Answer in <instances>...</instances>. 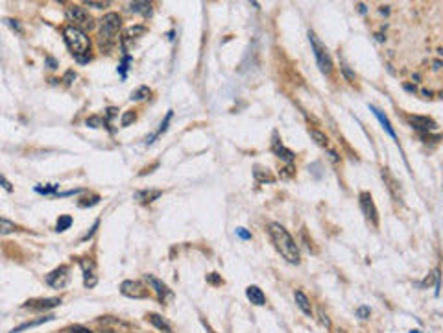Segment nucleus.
<instances>
[{
  "label": "nucleus",
  "instance_id": "1",
  "mask_svg": "<svg viewBox=\"0 0 443 333\" xmlns=\"http://www.w3.org/2000/svg\"><path fill=\"white\" fill-rule=\"evenodd\" d=\"M268 231H270V237H272L273 244L277 248V252L283 256L288 263L292 265H297L301 261V256H299V248L295 244V241L292 239L288 231L284 230L283 226L279 224V222H272V224L268 226Z\"/></svg>",
  "mask_w": 443,
  "mask_h": 333
},
{
  "label": "nucleus",
  "instance_id": "2",
  "mask_svg": "<svg viewBox=\"0 0 443 333\" xmlns=\"http://www.w3.org/2000/svg\"><path fill=\"white\" fill-rule=\"evenodd\" d=\"M63 37L67 43L68 50L72 52V56L80 63H87L91 56H89V48H91V41L87 37V34L80 28H74V26H67L63 30Z\"/></svg>",
  "mask_w": 443,
  "mask_h": 333
},
{
  "label": "nucleus",
  "instance_id": "3",
  "mask_svg": "<svg viewBox=\"0 0 443 333\" xmlns=\"http://www.w3.org/2000/svg\"><path fill=\"white\" fill-rule=\"evenodd\" d=\"M120 26H122V21L117 13H107L102 19V28H100V46H102V50H109L115 45Z\"/></svg>",
  "mask_w": 443,
  "mask_h": 333
},
{
  "label": "nucleus",
  "instance_id": "4",
  "mask_svg": "<svg viewBox=\"0 0 443 333\" xmlns=\"http://www.w3.org/2000/svg\"><path fill=\"white\" fill-rule=\"evenodd\" d=\"M308 39H310V43H312L314 56H316V61H318V65H319V70H321L323 74H330V72H333V59H330L327 48L319 43L318 37L314 35V32H308Z\"/></svg>",
  "mask_w": 443,
  "mask_h": 333
},
{
  "label": "nucleus",
  "instance_id": "5",
  "mask_svg": "<svg viewBox=\"0 0 443 333\" xmlns=\"http://www.w3.org/2000/svg\"><path fill=\"white\" fill-rule=\"evenodd\" d=\"M67 19L72 23L74 28H80V30H91L92 26H94V23H92V17L89 15V12H87L85 8H81V6H70L67 10Z\"/></svg>",
  "mask_w": 443,
  "mask_h": 333
},
{
  "label": "nucleus",
  "instance_id": "6",
  "mask_svg": "<svg viewBox=\"0 0 443 333\" xmlns=\"http://www.w3.org/2000/svg\"><path fill=\"white\" fill-rule=\"evenodd\" d=\"M360 207H362V213L366 215V218H368L369 222L373 226L379 224V211H377V207H375V202H373V198H371V195L369 193H360Z\"/></svg>",
  "mask_w": 443,
  "mask_h": 333
},
{
  "label": "nucleus",
  "instance_id": "7",
  "mask_svg": "<svg viewBox=\"0 0 443 333\" xmlns=\"http://www.w3.org/2000/svg\"><path fill=\"white\" fill-rule=\"evenodd\" d=\"M68 272H70V269H68L67 265H61L59 269L52 270L50 274L46 276V283L54 289H63L68 283V280H70V274H68Z\"/></svg>",
  "mask_w": 443,
  "mask_h": 333
},
{
  "label": "nucleus",
  "instance_id": "8",
  "mask_svg": "<svg viewBox=\"0 0 443 333\" xmlns=\"http://www.w3.org/2000/svg\"><path fill=\"white\" fill-rule=\"evenodd\" d=\"M120 293L128 296V298H148V289L142 285L141 282H133V280H126L120 285Z\"/></svg>",
  "mask_w": 443,
  "mask_h": 333
},
{
  "label": "nucleus",
  "instance_id": "9",
  "mask_svg": "<svg viewBox=\"0 0 443 333\" xmlns=\"http://www.w3.org/2000/svg\"><path fill=\"white\" fill-rule=\"evenodd\" d=\"M408 122L412 124L414 130L417 132H423V133H428V132H434L437 130V122L430 117H421V115H410L408 117Z\"/></svg>",
  "mask_w": 443,
  "mask_h": 333
},
{
  "label": "nucleus",
  "instance_id": "10",
  "mask_svg": "<svg viewBox=\"0 0 443 333\" xmlns=\"http://www.w3.org/2000/svg\"><path fill=\"white\" fill-rule=\"evenodd\" d=\"M61 304L59 298H37V300H28L24 307L26 309H34V311H45V309H52L56 305Z\"/></svg>",
  "mask_w": 443,
  "mask_h": 333
},
{
  "label": "nucleus",
  "instance_id": "11",
  "mask_svg": "<svg viewBox=\"0 0 443 333\" xmlns=\"http://www.w3.org/2000/svg\"><path fill=\"white\" fill-rule=\"evenodd\" d=\"M146 282L152 285V289H155V293L159 294V298L163 300V302H165V300H168V298H172V291L166 287V285L161 282V280L154 278L152 274H146Z\"/></svg>",
  "mask_w": 443,
  "mask_h": 333
},
{
  "label": "nucleus",
  "instance_id": "12",
  "mask_svg": "<svg viewBox=\"0 0 443 333\" xmlns=\"http://www.w3.org/2000/svg\"><path fill=\"white\" fill-rule=\"evenodd\" d=\"M81 269H83V278H85V287H94L96 285V276H94V263L89 259H81Z\"/></svg>",
  "mask_w": 443,
  "mask_h": 333
},
{
  "label": "nucleus",
  "instance_id": "13",
  "mask_svg": "<svg viewBox=\"0 0 443 333\" xmlns=\"http://www.w3.org/2000/svg\"><path fill=\"white\" fill-rule=\"evenodd\" d=\"M369 109H371V111H373V115H375L377 119H379V122H381L382 128H384V132H386L388 135H390V137H392V139H397V133H395V130H393L392 124H390V121H388V117L384 115V113H382L381 109L375 108V106H369Z\"/></svg>",
  "mask_w": 443,
  "mask_h": 333
},
{
  "label": "nucleus",
  "instance_id": "14",
  "mask_svg": "<svg viewBox=\"0 0 443 333\" xmlns=\"http://www.w3.org/2000/svg\"><path fill=\"white\" fill-rule=\"evenodd\" d=\"M246 296L250 298L251 304H255V305H264V304H266V296H264V293H262L257 285H250V287L246 289Z\"/></svg>",
  "mask_w": 443,
  "mask_h": 333
},
{
  "label": "nucleus",
  "instance_id": "15",
  "mask_svg": "<svg viewBox=\"0 0 443 333\" xmlns=\"http://www.w3.org/2000/svg\"><path fill=\"white\" fill-rule=\"evenodd\" d=\"M273 154L277 155V157H281V159L283 161H286V163H292V161L295 159V154L294 152H292V150H288V148H284L283 144L279 143V141H275V143H273Z\"/></svg>",
  "mask_w": 443,
  "mask_h": 333
},
{
  "label": "nucleus",
  "instance_id": "16",
  "mask_svg": "<svg viewBox=\"0 0 443 333\" xmlns=\"http://www.w3.org/2000/svg\"><path fill=\"white\" fill-rule=\"evenodd\" d=\"M294 298H295V304H297V307L305 313L307 316L312 315V307H310V302H308V298L305 296V293L303 291H295L294 293Z\"/></svg>",
  "mask_w": 443,
  "mask_h": 333
},
{
  "label": "nucleus",
  "instance_id": "17",
  "mask_svg": "<svg viewBox=\"0 0 443 333\" xmlns=\"http://www.w3.org/2000/svg\"><path fill=\"white\" fill-rule=\"evenodd\" d=\"M161 195H163V191H139V193H135V198L141 200L142 204H150V202L157 200Z\"/></svg>",
  "mask_w": 443,
  "mask_h": 333
},
{
  "label": "nucleus",
  "instance_id": "18",
  "mask_svg": "<svg viewBox=\"0 0 443 333\" xmlns=\"http://www.w3.org/2000/svg\"><path fill=\"white\" fill-rule=\"evenodd\" d=\"M148 318H150V322H152V324H154V326L157 327V329H161V331H165V333H172L170 324H168V322H166L165 318H163V316H159V315H155V313H152V315H148Z\"/></svg>",
  "mask_w": 443,
  "mask_h": 333
},
{
  "label": "nucleus",
  "instance_id": "19",
  "mask_svg": "<svg viewBox=\"0 0 443 333\" xmlns=\"http://www.w3.org/2000/svg\"><path fill=\"white\" fill-rule=\"evenodd\" d=\"M130 10L133 13H142L144 17H148L152 13V4L150 2H131Z\"/></svg>",
  "mask_w": 443,
  "mask_h": 333
},
{
  "label": "nucleus",
  "instance_id": "20",
  "mask_svg": "<svg viewBox=\"0 0 443 333\" xmlns=\"http://www.w3.org/2000/svg\"><path fill=\"white\" fill-rule=\"evenodd\" d=\"M172 115H174L172 111H168V113H166L165 121L161 122V128H159V130H157V132L154 133V135H152V137L146 139V144H152V143H154V139H155V137H159L161 133H165V132H166V128H168V124H170V121H172Z\"/></svg>",
  "mask_w": 443,
  "mask_h": 333
},
{
  "label": "nucleus",
  "instance_id": "21",
  "mask_svg": "<svg viewBox=\"0 0 443 333\" xmlns=\"http://www.w3.org/2000/svg\"><path fill=\"white\" fill-rule=\"evenodd\" d=\"M308 133H310V137H312L314 141H316V144H319V146H327V144H329V139H327L325 133L318 132V130H314V128H310Z\"/></svg>",
  "mask_w": 443,
  "mask_h": 333
},
{
  "label": "nucleus",
  "instance_id": "22",
  "mask_svg": "<svg viewBox=\"0 0 443 333\" xmlns=\"http://www.w3.org/2000/svg\"><path fill=\"white\" fill-rule=\"evenodd\" d=\"M48 320H54V316H45V318H39V320H34V322H26V324H21L19 327H15L12 333H19V331H23V329H28V327H35V326H39V324H43V322H48Z\"/></svg>",
  "mask_w": 443,
  "mask_h": 333
},
{
  "label": "nucleus",
  "instance_id": "23",
  "mask_svg": "<svg viewBox=\"0 0 443 333\" xmlns=\"http://www.w3.org/2000/svg\"><path fill=\"white\" fill-rule=\"evenodd\" d=\"M72 224V217L70 215H61V217L57 218V224H56V231H65L70 228Z\"/></svg>",
  "mask_w": 443,
  "mask_h": 333
},
{
  "label": "nucleus",
  "instance_id": "24",
  "mask_svg": "<svg viewBox=\"0 0 443 333\" xmlns=\"http://www.w3.org/2000/svg\"><path fill=\"white\" fill-rule=\"evenodd\" d=\"M262 169L261 166H255V171H253V176H255V180H259V182H273V176L270 173H261Z\"/></svg>",
  "mask_w": 443,
  "mask_h": 333
},
{
  "label": "nucleus",
  "instance_id": "25",
  "mask_svg": "<svg viewBox=\"0 0 443 333\" xmlns=\"http://www.w3.org/2000/svg\"><path fill=\"white\" fill-rule=\"evenodd\" d=\"M131 61H133V59H131L130 56H128V54H124V58H122V63L119 65V74H120V78H122V80H126V72H128V65H130Z\"/></svg>",
  "mask_w": 443,
  "mask_h": 333
},
{
  "label": "nucleus",
  "instance_id": "26",
  "mask_svg": "<svg viewBox=\"0 0 443 333\" xmlns=\"http://www.w3.org/2000/svg\"><path fill=\"white\" fill-rule=\"evenodd\" d=\"M0 222H2V235H8V233H12V231L17 230V226L12 224V222H10L8 218H2Z\"/></svg>",
  "mask_w": 443,
  "mask_h": 333
},
{
  "label": "nucleus",
  "instance_id": "27",
  "mask_svg": "<svg viewBox=\"0 0 443 333\" xmlns=\"http://www.w3.org/2000/svg\"><path fill=\"white\" fill-rule=\"evenodd\" d=\"M148 95H150V89H148V87H141V89H137V91L131 95V100H144Z\"/></svg>",
  "mask_w": 443,
  "mask_h": 333
},
{
  "label": "nucleus",
  "instance_id": "28",
  "mask_svg": "<svg viewBox=\"0 0 443 333\" xmlns=\"http://www.w3.org/2000/svg\"><path fill=\"white\" fill-rule=\"evenodd\" d=\"M35 191L41 193V195H57V185H48V187H41V185H37Z\"/></svg>",
  "mask_w": 443,
  "mask_h": 333
},
{
  "label": "nucleus",
  "instance_id": "29",
  "mask_svg": "<svg viewBox=\"0 0 443 333\" xmlns=\"http://www.w3.org/2000/svg\"><path fill=\"white\" fill-rule=\"evenodd\" d=\"M135 121V113H133V111H128V113H124V117H122V122H120V124H122V126H130V122H133Z\"/></svg>",
  "mask_w": 443,
  "mask_h": 333
},
{
  "label": "nucleus",
  "instance_id": "30",
  "mask_svg": "<svg viewBox=\"0 0 443 333\" xmlns=\"http://www.w3.org/2000/svg\"><path fill=\"white\" fill-rule=\"evenodd\" d=\"M85 202H80V207H87V206H94V204H98L100 202V196L98 195H92V198L89 200V198H83Z\"/></svg>",
  "mask_w": 443,
  "mask_h": 333
},
{
  "label": "nucleus",
  "instance_id": "31",
  "mask_svg": "<svg viewBox=\"0 0 443 333\" xmlns=\"http://www.w3.org/2000/svg\"><path fill=\"white\" fill-rule=\"evenodd\" d=\"M235 233H237V235L240 237V239H244V241H248V239H251V233L248 230H246V228H237V230H235Z\"/></svg>",
  "mask_w": 443,
  "mask_h": 333
},
{
  "label": "nucleus",
  "instance_id": "32",
  "mask_svg": "<svg viewBox=\"0 0 443 333\" xmlns=\"http://www.w3.org/2000/svg\"><path fill=\"white\" fill-rule=\"evenodd\" d=\"M85 6H91V8H98V10H102V8H107L109 2H94V0H87Z\"/></svg>",
  "mask_w": 443,
  "mask_h": 333
},
{
  "label": "nucleus",
  "instance_id": "33",
  "mask_svg": "<svg viewBox=\"0 0 443 333\" xmlns=\"http://www.w3.org/2000/svg\"><path fill=\"white\" fill-rule=\"evenodd\" d=\"M67 333H92V331H89V329L83 326H72V327H68Z\"/></svg>",
  "mask_w": 443,
  "mask_h": 333
},
{
  "label": "nucleus",
  "instance_id": "34",
  "mask_svg": "<svg viewBox=\"0 0 443 333\" xmlns=\"http://www.w3.org/2000/svg\"><path fill=\"white\" fill-rule=\"evenodd\" d=\"M357 315L360 316V318H364V320H366V318L369 316V307H366V305L358 307V309H357Z\"/></svg>",
  "mask_w": 443,
  "mask_h": 333
},
{
  "label": "nucleus",
  "instance_id": "35",
  "mask_svg": "<svg viewBox=\"0 0 443 333\" xmlns=\"http://www.w3.org/2000/svg\"><path fill=\"white\" fill-rule=\"evenodd\" d=\"M102 124V121L98 119V117H91V119H87V126H91V128H98Z\"/></svg>",
  "mask_w": 443,
  "mask_h": 333
},
{
  "label": "nucleus",
  "instance_id": "36",
  "mask_svg": "<svg viewBox=\"0 0 443 333\" xmlns=\"http://www.w3.org/2000/svg\"><path fill=\"white\" fill-rule=\"evenodd\" d=\"M342 72H344V74H346L351 81H355V74H353L351 70H349V67H347V65H342Z\"/></svg>",
  "mask_w": 443,
  "mask_h": 333
},
{
  "label": "nucleus",
  "instance_id": "37",
  "mask_svg": "<svg viewBox=\"0 0 443 333\" xmlns=\"http://www.w3.org/2000/svg\"><path fill=\"white\" fill-rule=\"evenodd\" d=\"M207 280H209L210 283H222V280L218 278V276H216V272H212V274L207 276Z\"/></svg>",
  "mask_w": 443,
  "mask_h": 333
},
{
  "label": "nucleus",
  "instance_id": "38",
  "mask_svg": "<svg viewBox=\"0 0 443 333\" xmlns=\"http://www.w3.org/2000/svg\"><path fill=\"white\" fill-rule=\"evenodd\" d=\"M72 78H76V74H74L72 70H68L67 76H65V81H67V84H72V81H70V80H72Z\"/></svg>",
  "mask_w": 443,
  "mask_h": 333
},
{
  "label": "nucleus",
  "instance_id": "39",
  "mask_svg": "<svg viewBox=\"0 0 443 333\" xmlns=\"http://www.w3.org/2000/svg\"><path fill=\"white\" fill-rule=\"evenodd\" d=\"M2 185H4V189H6V191H12V185H10V182H8L4 176H2Z\"/></svg>",
  "mask_w": 443,
  "mask_h": 333
},
{
  "label": "nucleus",
  "instance_id": "40",
  "mask_svg": "<svg viewBox=\"0 0 443 333\" xmlns=\"http://www.w3.org/2000/svg\"><path fill=\"white\" fill-rule=\"evenodd\" d=\"M46 61H48V65H50V69H56V61H54V59L48 58V59H46Z\"/></svg>",
  "mask_w": 443,
  "mask_h": 333
},
{
  "label": "nucleus",
  "instance_id": "41",
  "mask_svg": "<svg viewBox=\"0 0 443 333\" xmlns=\"http://www.w3.org/2000/svg\"><path fill=\"white\" fill-rule=\"evenodd\" d=\"M404 89H406V91H410V93H415V87L414 86H404Z\"/></svg>",
  "mask_w": 443,
  "mask_h": 333
},
{
  "label": "nucleus",
  "instance_id": "42",
  "mask_svg": "<svg viewBox=\"0 0 443 333\" xmlns=\"http://www.w3.org/2000/svg\"><path fill=\"white\" fill-rule=\"evenodd\" d=\"M441 65H443L441 61H436V63H434V69H436V70H437V69H441Z\"/></svg>",
  "mask_w": 443,
  "mask_h": 333
},
{
  "label": "nucleus",
  "instance_id": "43",
  "mask_svg": "<svg viewBox=\"0 0 443 333\" xmlns=\"http://www.w3.org/2000/svg\"><path fill=\"white\" fill-rule=\"evenodd\" d=\"M358 8H360V13H366V8H364V4H358Z\"/></svg>",
  "mask_w": 443,
  "mask_h": 333
},
{
  "label": "nucleus",
  "instance_id": "44",
  "mask_svg": "<svg viewBox=\"0 0 443 333\" xmlns=\"http://www.w3.org/2000/svg\"><path fill=\"white\" fill-rule=\"evenodd\" d=\"M437 54H439V56H443V48H439V50H437Z\"/></svg>",
  "mask_w": 443,
  "mask_h": 333
},
{
  "label": "nucleus",
  "instance_id": "45",
  "mask_svg": "<svg viewBox=\"0 0 443 333\" xmlns=\"http://www.w3.org/2000/svg\"><path fill=\"white\" fill-rule=\"evenodd\" d=\"M410 333H419V329H414V331H410Z\"/></svg>",
  "mask_w": 443,
  "mask_h": 333
},
{
  "label": "nucleus",
  "instance_id": "46",
  "mask_svg": "<svg viewBox=\"0 0 443 333\" xmlns=\"http://www.w3.org/2000/svg\"><path fill=\"white\" fill-rule=\"evenodd\" d=\"M102 333H115V331H102Z\"/></svg>",
  "mask_w": 443,
  "mask_h": 333
},
{
  "label": "nucleus",
  "instance_id": "47",
  "mask_svg": "<svg viewBox=\"0 0 443 333\" xmlns=\"http://www.w3.org/2000/svg\"><path fill=\"white\" fill-rule=\"evenodd\" d=\"M439 97H441V98H443V91H441V93H439Z\"/></svg>",
  "mask_w": 443,
  "mask_h": 333
}]
</instances>
